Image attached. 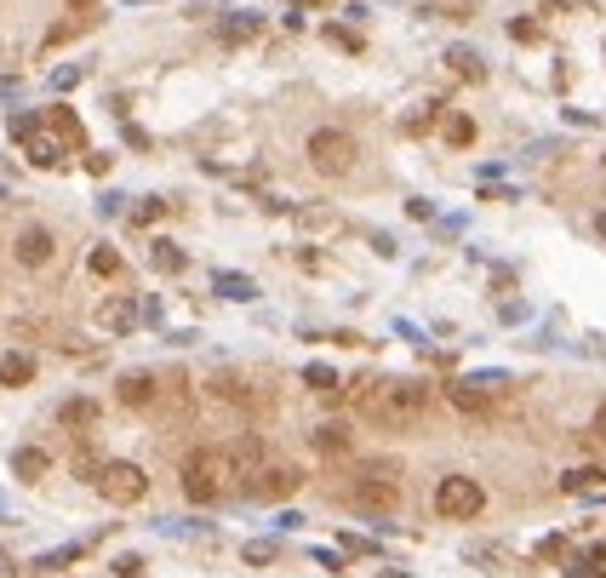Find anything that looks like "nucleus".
I'll return each mask as SVG.
<instances>
[{"mask_svg": "<svg viewBox=\"0 0 606 578\" xmlns=\"http://www.w3.org/2000/svg\"><path fill=\"white\" fill-rule=\"evenodd\" d=\"M115 573H120V578H143V562H138V555H120Z\"/></svg>", "mask_w": 606, "mask_h": 578, "instance_id": "nucleus-31", "label": "nucleus"}, {"mask_svg": "<svg viewBox=\"0 0 606 578\" xmlns=\"http://www.w3.org/2000/svg\"><path fill=\"white\" fill-rule=\"evenodd\" d=\"M12 469H17L24 481H40V476H47V453H40V447H17V453H12Z\"/></svg>", "mask_w": 606, "mask_h": 578, "instance_id": "nucleus-18", "label": "nucleus"}, {"mask_svg": "<svg viewBox=\"0 0 606 578\" xmlns=\"http://www.w3.org/2000/svg\"><path fill=\"white\" fill-rule=\"evenodd\" d=\"M595 436H606V406H601V418H595Z\"/></svg>", "mask_w": 606, "mask_h": 578, "instance_id": "nucleus-33", "label": "nucleus"}, {"mask_svg": "<svg viewBox=\"0 0 606 578\" xmlns=\"http://www.w3.org/2000/svg\"><path fill=\"white\" fill-rule=\"evenodd\" d=\"M218 292L235 298V304H246V298H257V287L246 281V275H218Z\"/></svg>", "mask_w": 606, "mask_h": 578, "instance_id": "nucleus-23", "label": "nucleus"}, {"mask_svg": "<svg viewBox=\"0 0 606 578\" xmlns=\"http://www.w3.org/2000/svg\"><path fill=\"white\" fill-rule=\"evenodd\" d=\"M497 384H504V378H492V373H486V378H458V384H446V401L458 406L464 418H486Z\"/></svg>", "mask_w": 606, "mask_h": 578, "instance_id": "nucleus-8", "label": "nucleus"}, {"mask_svg": "<svg viewBox=\"0 0 606 578\" xmlns=\"http://www.w3.org/2000/svg\"><path fill=\"white\" fill-rule=\"evenodd\" d=\"M327 40L343 47V52H360V35H350V29H327Z\"/></svg>", "mask_w": 606, "mask_h": 578, "instance_id": "nucleus-28", "label": "nucleus"}, {"mask_svg": "<svg viewBox=\"0 0 606 578\" xmlns=\"http://www.w3.org/2000/svg\"><path fill=\"white\" fill-rule=\"evenodd\" d=\"M355 138L343 132V126H320V132H309V166L315 173H327V178H343L355 166Z\"/></svg>", "mask_w": 606, "mask_h": 578, "instance_id": "nucleus-5", "label": "nucleus"}, {"mask_svg": "<svg viewBox=\"0 0 606 578\" xmlns=\"http://www.w3.org/2000/svg\"><path fill=\"white\" fill-rule=\"evenodd\" d=\"M298 6H320V0H298Z\"/></svg>", "mask_w": 606, "mask_h": 578, "instance_id": "nucleus-34", "label": "nucleus"}, {"mask_svg": "<svg viewBox=\"0 0 606 578\" xmlns=\"http://www.w3.org/2000/svg\"><path fill=\"white\" fill-rule=\"evenodd\" d=\"M115 395H120L126 406H149V401H155V378H149V373H126Z\"/></svg>", "mask_w": 606, "mask_h": 578, "instance_id": "nucleus-17", "label": "nucleus"}, {"mask_svg": "<svg viewBox=\"0 0 606 578\" xmlns=\"http://www.w3.org/2000/svg\"><path fill=\"white\" fill-rule=\"evenodd\" d=\"M69 562H80V544H69V550H52V555H40V567H47V573L69 567Z\"/></svg>", "mask_w": 606, "mask_h": 578, "instance_id": "nucleus-27", "label": "nucleus"}, {"mask_svg": "<svg viewBox=\"0 0 606 578\" xmlns=\"http://www.w3.org/2000/svg\"><path fill=\"white\" fill-rule=\"evenodd\" d=\"M161 212H166V206H161V201H143V206H138V212H132V224H155V218H161Z\"/></svg>", "mask_w": 606, "mask_h": 578, "instance_id": "nucleus-29", "label": "nucleus"}, {"mask_svg": "<svg viewBox=\"0 0 606 578\" xmlns=\"http://www.w3.org/2000/svg\"><path fill=\"white\" fill-rule=\"evenodd\" d=\"M315 447H320V453H350V430H343V424H320Z\"/></svg>", "mask_w": 606, "mask_h": 578, "instance_id": "nucleus-20", "label": "nucleus"}, {"mask_svg": "<svg viewBox=\"0 0 606 578\" xmlns=\"http://www.w3.org/2000/svg\"><path fill=\"white\" fill-rule=\"evenodd\" d=\"M218 35H224V47H246V40H257V35H264V17H257V12H235Z\"/></svg>", "mask_w": 606, "mask_h": 578, "instance_id": "nucleus-14", "label": "nucleus"}, {"mask_svg": "<svg viewBox=\"0 0 606 578\" xmlns=\"http://www.w3.org/2000/svg\"><path fill=\"white\" fill-rule=\"evenodd\" d=\"M52 252H57V241H52V229H40V224H29L24 235H17V264H24V269H40V264H52Z\"/></svg>", "mask_w": 606, "mask_h": 578, "instance_id": "nucleus-9", "label": "nucleus"}, {"mask_svg": "<svg viewBox=\"0 0 606 578\" xmlns=\"http://www.w3.org/2000/svg\"><path fill=\"white\" fill-rule=\"evenodd\" d=\"M355 510L360 516H395L401 510V481H395V469H366V476L355 481Z\"/></svg>", "mask_w": 606, "mask_h": 578, "instance_id": "nucleus-6", "label": "nucleus"}, {"mask_svg": "<svg viewBox=\"0 0 606 578\" xmlns=\"http://www.w3.org/2000/svg\"><path fill=\"white\" fill-rule=\"evenodd\" d=\"M446 143H458V149L475 143V121H469V115H452V121H446Z\"/></svg>", "mask_w": 606, "mask_h": 578, "instance_id": "nucleus-25", "label": "nucleus"}, {"mask_svg": "<svg viewBox=\"0 0 606 578\" xmlns=\"http://www.w3.org/2000/svg\"><path fill=\"white\" fill-rule=\"evenodd\" d=\"M47 132H57L69 149H80V143H86V126L75 121V110H63V103H57V110H47Z\"/></svg>", "mask_w": 606, "mask_h": 578, "instance_id": "nucleus-16", "label": "nucleus"}, {"mask_svg": "<svg viewBox=\"0 0 606 578\" xmlns=\"http://www.w3.org/2000/svg\"><path fill=\"white\" fill-rule=\"evenodd\" d=\"M560 492H606V469L601 464H578L560 476Z\"/></svg>", "mask_w": 606, "mask_h": 578, "instance_id": "nucleus-15", "label": "nucleus"}, {"mask_svg": "<svg viewBox=\"0 0 606 578\" xmlns=\"http://www.w3.org/2000/svg\"><path fill=\"white\" fill-rule=\"evenodd\" d=\"M92 487H98L110 504L126 510V504H138L143 492H149V476H143V464H132V458H110V464H98Z\"/></svg>", "mask_w": 606, "mask_h": 578, "instance_id": "nucleus-4", "label": "nucleus"}, {"mask_svg": "<svg viewBox=\"0 0 606 578\" xmlns=\"http://www.w3.org/2000/svg\"><path fill=\"white\" fill-rule=\"evenodd\" d=\"M92 275H103V281L120 275V252H115V247H98V252H92Z\"/></svg>", "mask_w": 606, "mask_h": 578, "instance_id": "nucleus-24", "label": "nucleus"}, {"mask_svg": "<svg viewBox=\"0 0 606 578\" xmlns=\"http://www.w3.org/2000/svg\"><path fill=\"white\" fill-rule=\"evenodd\" d=\"M298 487H303V476H298L292 464H275V469L264 464V476H257L252 492H257V499H287V492H298Z\"/></svg>", "mask_w": 606, "mask_h": 578, "instance_id": "nucleus-11", "label": "nucleus"}, {"mask_svg": "<svg viewBox=\"0 0 606 578\" xmlns=\"http://www.w3.org/2000/svg\"><path fill=\"white\" fill-rule=\"evenodd\" d=\"M303 384L320 390V395H332V390H338V373H332V367H309V373H303Z\"/></svg>", "mask_w": 606, "mask_h": 578, "instance_id": "nucleus-26", "label": "nucleus"}, {"mask_svg": "<svg viewBox=\"0 0 606 578\" xmlns=\"http://www.w3.org/2000/svg\"><path fill=\"white\" fill-rule=\"evenodd\" d=\"M509 35H515V40H538V24H532V17H515Z\"/></svg>", "mask_w": 606, "mask_h": 578, "instance_id": "nucleus-30", "label": "nucleus"}, {"mask_svg": "<svg viewBox=\"0 0 606 578\" xmlns=\"http://www.w3.org/2000/svg\"><path fill=\"white\" fill-rule=\"evenodd\" d=\"M17 143H24V155H29L35 166H57V161H63V138H57V132H47V121H40L29 138H17Z\"/></svg>", "mask_w": 606, "mask_h": 578, "instance_id": "nucleus-10", "label": "nucleus"}, {"mask_svg": "<svg viewBox=\"0 0 606 578\" xmlns=\"http://www.w3.org/2000/svg\"><path fill=\"white\" fill-rule=\"evenodd\" d=\"M481 510H486L481 481H469V476H441L435 481V516L441 521H475Z\"/></svg>", "mask_w": 606, "mask_h": 578, "instance_id": "nucleus-3", "label": "nucleus"}, {"mask_svg": "<svg viewBox=\"0 0 606 578\" xmlns=\"http://www.w3.org/2000/svg\"><path fill=\"white\" fill-rule=\"evenodd\" d=\"M355 413L383 424V430H418L429 413V384L418 378H355Z\"/></svg>", "mask_w": 606, "mask_h": 578, "instance_id": "nucleus-1", "label": "nucleus"}, {"mask_svg": "<svg viewBox=\"0 0 606 578\" xmlns=\"http://www.w3.org/2000/svg\"><path fill=\"white\" fill-rule=\"evenodd\" d=\"M29 378H35V355L29 350H0V384H6V390H24Z\"/></svg>", "mask_w": 606, "mask_h": 578, "instance_id": "nucleus-13", "label": "nucleus"}, {"mask_svg": "<svg viewBox=\"0 0 606 578\" xmlns=\"http://www.w3.org/2000/svg\"><path fill=\"white\" fill-rule=\"evenodd\" d=\"M63 424H92L98 418V401H86V395H75V401H63V413H57Z\"/></svg>", "mask_w": 606, "mask_h": 578, "instance_id": "nucleus-22", "label": "nucleus"}, {"mask_svg": "<svg viewBox=\"0 0 606 578\" xmlns=\"http://www.w3.org/2000/svg\"><path fill=\"white\" fill-rule=\"evenodd\" d=\"M224 453L218 447H194L189 464H183V492H189V504H218L224 499Z\"/></svg>", "mask_w": 606, "mask_h": 578, "instance_id": "nucleus-2", "label": "nucleus"}, {"mask_svg": "<svg viewBox=\"0 0 606 578\" xmlns=\"http://www.w3.org/2000/svg\"><path fill=\"white\" fill-rule=\"evenodd\" d=\"M98 327L103 332H132L138 327V304H132V298H110V304H98Z\"/></svg>", "mask_w": 606, "mask_h": 578, "instance_id": "nucleus-12", "label": "nucleus"}, {"mask_svg": "<svg viewBox=\"0 0 606 578\" xmlns=\"http://www.w3.org/2000/svg\"><path fill=\"white\" fill-rule=\"evenodd\" d=\"M257 476H264V441L246 436V441L224 447V481H229V487L252 492V487H257Z\"/></svg>", "mask_w": 606, "mask_h": 578, "instance_id": "nucleus-7", "label": "nucleus"}, {"mask_svg": "<svg viewBox=\"0 0 606 578\" xmlns=\"http://www.w3.org/2000/svg\"><path fill=\"white\" fill-rule=\"evenodd\" d=\"M446 63H452V69H458L464 80H486V69H481V58H475L469 47H458V52H446Z\"/></svg>", "mask_w": 606, "mask_h": 578, "instance_id": "nucleus-21", "label": "nucleus"}, {"mask_svg": "<svg viewBox=\"0 0 606 578\" xmlns=\"http://www.w3.org/2000/svg\"><path fill=\"white\" fill-rule=\"evenodd\" d=\"M595 235H601V241H606V212H595Z\"/></svg>", "mask_w": 606, "mask_h": 578, "instance_id": "nucleus-32", "label": "nucleus"}, {"mask_svg": "<svg viewBox=\"0 0 606 578\" xmlns=\"http://www.w3.org/2000/svg\"><path fill=\"white\" fill-rule=\"evenodd\" d=\"M149 258H155V269H161V275H178V269L189 264L178 241H155V252H149Z\"/></svg>", "mask_w": 606, "mask_h": 578, "instance_id": "nucleus-19", "label": "nucleus"}]
</instances>
